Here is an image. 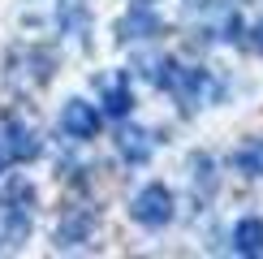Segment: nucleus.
<instances>
[{
    "instance_id": "obj_1",
    "label": "nucleus",
    "mask_w": 263,
    "mask_h": 259,
    "mask_svg": "<svg viewBox=\"0 0 263 259\" xmlns=\"http://www.w3.org/2000/svg\"><path fill=\"white\" fill-rule=\"evenodd\" d=\"M5 138H9V156L13 160H35L39 156V143H35V134H30L26 125L5 121Z\"/></svg>"
},
{
    "instance_id": "obj_2",
    "label": "nucleus",
    "mask_w": 263,
    "mask_h": 259,
    "mask_svg": "<svg viewBox=\"0 0 263 259\" xmlns=\"http://www.w3.org/2000/svg\"><path fill=\"white\" fill-rule=\"evenodd\" d=\"M65 130H69V134H78V138H86V134H95V113H91V104H78L73 100L69 108H65Z\"/></svg>"
},
{
    "instance_id": "obj_3",
    "label": "nucleus",
    "mask_w": 263,
    "mask_h": 259,
    "mask_svg": "<svg viewBox=\"0 0 263 259\" xmlns=\"http://www.w3.org/2000/svg\"><path fill=\"white\" fill-rule=\"evenodd\" d=\"M164 208H168V203H164L160 190L142 194V199H138V220H164Z\"/></svg>"
},
{
    "instance_id": "obj_4",
    "label": "nucleus",
    "mask_w": 263,
    "mask_h": 259,
    "mask_svg": "<svg viewBox=\"0 0 263 259\" xmlns=\"http://www.w3.org/2000/svg\"><path fill=\"white\" fill-rule=\"evenodd\" d=\"M0 173H5V151H0Z\"/></svg>"
}]
</instances>
